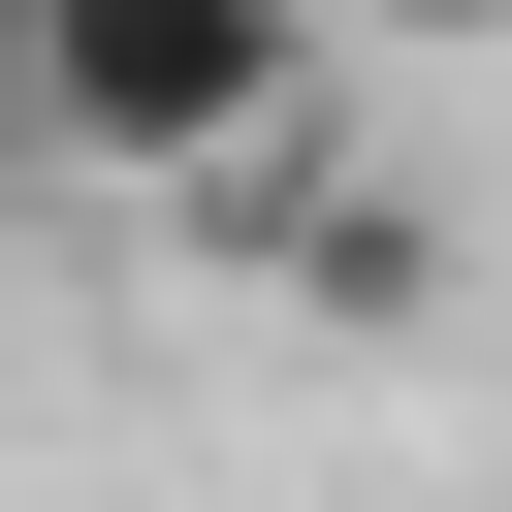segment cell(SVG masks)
<instances>
[{
    "mask_svg": "<svg viewBox=\"0 0 512 512\" xmlns=\"http://www.w3.org/2000/svg\"><path fill=\"white\" fill-rule=\"evenodd\" d=\"M320 32H352V0H320Z\"/></svg>",
    "mask_w": 512,
    "mask_h": 512,
    "instance_id": "cell-4",
    "label": "cell"
},
{
    "mask_svg": "<svg viewBox=\"0 0 512 512\" xmlns=\"http://www.w3.org/2000/svg\"><path fill=\"white\" fill-rule=\"evenodd\" d=\"M288 96H320V0H32L0 128H64L128 192H224V160H288Z\"/></svg>",
    "mask_w": 512,
    "mask_h": 512,
    "instance_id": "cell-1",
    "label": "cell"
},
{
    "mask_svg": "<svg viewBox=\"0 0 512 512\" xmlns=\"http://www.w3.org/2000/svg\"><path fill=\"white\" fill-rule=\"evenodd\" d=\"M0 96H32V0H0Z\"/></svg>",
    "mask_w": 512,
    "mask_h": 512,
    "instance_id": "cell-3",
    "label": "cell"
},
{
    "mask_svg": "<svg viewBox=\"0 0 512 512\" xmlns=\"http://www.w3.org/2000/svg\"><path fill=\"white\" fill-rule=\"evenodd\" d=\"M352 32H512V0H352Z\"/></svg>",
    "mask_w": 512,
    "mask_h": 512,
    "instance_id": "cell-2",
    "label": "cell"
}]
</instances>
